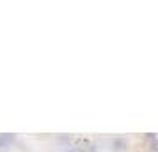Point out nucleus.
<instances>
[{
	"label": "nucleus",
	"mask_w": 158,
	"mask_h": 152,
	"mask_svg": "<svg viewBox=\"0 0 158 152\" xmlns=\"http://www.w3.org/2000/svg\"><path fill=\"white\" fill-rule=\"evenodd\" d=\"M71 152H77V150H71Z\"/></svg>",
	"instance_id": "423d86ee"
},
{
	"label": "nucleus",
	"mask_w": 158,
	"mask_h": 152,
	"mask_svg": "<svg viewBox=\"0 0 158 152\" xmlns=\"http://www.w3.org/2000/svg\"><path fill=\"white\" fill-rule=\"evenodd\" d=\"M75 145H77V149L78 152H94V143L91 140H85V138H78V140H75Z\"/></svg>",
	"instance_id": "f257e3e1"
},
{
	"label": "nucleus",
	"mask_w": 158,
	"mask_h": 152,
	"mask_svg": "<svg viewBox=\"0 0 158 152\" xmlns=\"http://www.w3.org/2000/svg\"><path fill=\"white\" fill-rule=\"evenodd\" d=\"M13 140H15V138L11 136V134H0V149H2V147H6L7 143H11Z\"/></svg>",
	"instance_id": "7ed1b4c3"
},
{
	"label": "nucleus",
	"mask_w": 158,
	"mask_h": 152,
	"mask_svg": "<svg viewBox=\"0 0 158 152\" xmlns=\"http://www.w3.org/2000/svg\"><path fill=\"white\" fill-rule=\"evenodd\" d=\"M112 149L115 152H121L124 149H128V142L124 138H115V140H112Z\"/></svg>",
	"instance_id": "f03ea898"
},
{
	"label": "nucleus",
	"mask_w": 158,
	"mask_h": 152,
	"mask_svg": "<svg viewBox=\"0 0 158 152\" xmlns=\"http://www.w3.org/2000/svg\"><path fill=\"white\" fill-rule=\"evenodd\" d=\"M146 138H148V140H151V142H155V140H158V138H156V134H153V133H148V134H146Z\"/></svg>",
	"instance_id": "39448f33"
},
{
	"label": "nucleus",
	"mask_w": 158,
	"mask_h": 152,
	"mask_svg": "<svg viewBox=\"0 0 158 152\" xmlns=\"http://www.w3.org/2000/svg\"><path fill=\"white\" fill-rule=\"evenodd\" d=\"M151 150H153V152H158V140H155V142L151 143Z\"/></svg>",
	"instance_id": "20e7f679"
}]
</instances>
